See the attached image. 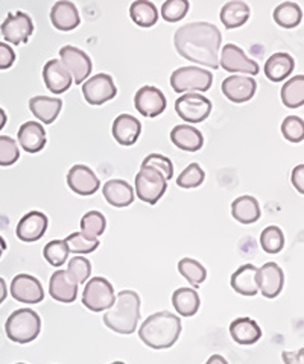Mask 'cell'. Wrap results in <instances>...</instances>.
I'll list each match as a JSON object with an SVG mask.
<instances>
[{"label":"cell","mask_w":304,"mask_h":364,"mask_svg":"<svg viewBox=\"0 0 304 364\" xmlns=\"http://www.w3.org/2000/svg\"><path fill=\"white\" fill-rule=\"evenodd\" d=\"M83 95L90 105L98 107L115 99L117 95V88L110 75L99 73L83 82Z\"/></svg>","instance_id":"30bf717a"},{"label":"cell","mask_w":304,"mask_h":364,"mask_svg":"<svg viewBox=\"0 0 304 364\" xmlns=\"http://www.w3.org/2000/svg\"><path fill=\"white\" fill-rule=\"evenodd\" d=\"M142 166H150V167H154L155 170H159L166 181H171L174 178V164L171 159L164 155L151 154L143 159Z\"/></svg>","instance_id":"bcb514c9"},{"label":"cell","mask_w":304,"mask_h":364,"mask_svg":"<svg viewBox=\"0 0 304 364\" xmlns=\"http://www.w3.org/2000/svg\"><path fill=\"white\" fill-rule=\"evenodd\" d=\"M281 358H283L285 364H304V349L301 348L300 350L295 352H283L281 354Z\"/></svg>","instance_id":"681fc988"},{"label":"cell","mask_w":304,"mask_h":364,"mask_svg":"<svg viewBox=\"0 0 304 364\" xmlns=\"http://www.w3.org/2000/svg\"><path fill=\"white\" fill-rule=\"evenodd\" d=\"M131 20L140 28H151L159 20V11L150 0H136L130 6Z\"/></svg>","instance_id":"d6a6232c"},{"label":"cell","mask_w":304,"mask_h":364,"mask_svg":"<svg viewBox=\"0 0 304 364\" xmlns=\"http://www.w3.org/2000/svg\"><path fill=\"white\" fill-rule=\"evenodd\" d=\"M139 318L140 296L132 290H122L104 314V323L115 333L132 334L137 329Z\"/></svg>","instance_id":"3957f363"},{"label":"cell","mask_w":304,"mask_h":364,"mask_svg":"<svg viewBox=\"0 0 304 364\" xmlns=\"http://www.w3.org/2000/svg\"><path fill=\"white\" fill-rule=\"evenodd\" d=\"M115 299V289H112L111 282L107 278L95 277L88 279V282L85 284V289L83 291V304L90 311L100 313L108 310Z\"/></svg>","instance_id":"52a82bcc"},{"label":"cell","mask_w":304,"mask_h":364,"mask_svg":"<svg viewBox=\"0 0 304 364\" xmlns=\"http://www.w3.org/2000/svg\"><path fill=\"white\" fill-rule=\"evenodd\" d=\"M230 336L236 343L250 346L262 338V328L250 317H238L230 325Z\"/></svg>","instance_id":"603a6c76"},{"label":"cell","mask_w":304,"mask_h":364,"mask_svg":"<svg viewBox=\"0 0 304 364\" xmlns=\"http://www.w3.org/2000/svg\"><path fill=\"white\" fill-rule=\"evenodd\" d=\"M136 109L145 117H157L166 109V97L163 91L152 85L142 87L134 97Z\"/></svg>","instance_id":"e0dca14e"},{"label":"cell","mask_w":304,"mask_h":364,"mask_svg":"<svg viewBox=\"0 0 304 364\" xmlns=\"http://www.w3.org/2000/svg\"><path fill=\"white\" fill-rule=\"evenodd\" d=\"M60 58L61 63L67 67V70L70 72L73 82L76 85L83 84L85 79L92 73V60L90 56L83 52L81 49L75 48V46H64L60 49Z\"/></svg>","instance_id":"7c38bea8"},{"label":"cell","mask_w":304,"mask_h":364,"mask_svg":"<svg viewBox=\"0 0 304 364\" xmlns=\"http://www.w3.org/2000/svg\"><path fill=\"white\" fill-rule=\"evenodd\" d=\"M49 291L55 301L72 304L78 298V284L69 277L67 270H56L51 277Z\"/></svg>","instance_id":"ffe728a7"},{"label":"cell","mask_w":304,"mask_h":364,"mask_svg":"<svg viewBox=\"0 0 304 364\" xmlns=\"http://www.w3.org/2000/svg\"><path fill=\"white\" fill-rule=\"evenodd\" d=\"M231 214L238 222L243 225H251L261 219L262 211H261V205H258L256 198L245 195L233 200Z\"/></svg>","instance_id":"f546056e"},{"label":"cell","mask_w":304,"mask_h":364,"mask_svg":"<svg viewBox=\"0 0 304 364\" xmlns=\"http://www.w3.org/2000/svg\"><path fill=\"white\" fill-rule=\"evenodd\" d=\"M48 225L49 219L46 214H43L41 211H31L25 214L17 223L16 234L19 237V240L25 243L38 242L40 238L46 234Z\"/></svg>","instance_id":"2e32d148"},{"label":"cell","mask_w":304,"mask_h":364,"mask_svg":"<svg viewBox=\"0 0 304 364\" xmlns=\"http://www.w3.org/2000/svg\"><path fill=\"white\" fill-rule=\"evenodd\" d=\"M230 284L234 291L242 296H256L258 293L257 287V267L253 264H243L236 270Z\"/></svg>","instance_id":"83f0119b"},{"label":"cell","mask_w":304,"mask_h":364,"mask_svg":"<svg viewBox=\"0 0 304 364\" xmlns=\"http://www.w3.org/2000/svg\"><path fill=\"white\" fill-rule=\"evenodd\" d=\"M20 151L14 139L6 135H0V166L8 167L19 161Z\"/></svg>","instance_id":"ee69618b"},{"label":"cell","mask_w":304,"mask_h":364,"mask_svg":"<svg viewBox=\"0 0 304 364\" xmlns=\"http://www.w3.org/2000/svg\"><path fill=\"white\" fill-rule=\"evenodd\" d=\"M51 21L58 31H73L80 26L81 18L78 8L69 0H60L51 9Z\"/></svg>","instance_id":"7402d4cb"},{"label":"cell","mask_w":304,"mask_h":364,"mask_svg":"<svg viewBox=\"0 0 304 364\" xmlns=\"http://www.w3.org/2000/svg\"><path fill=\"white\" fill-rule=\"evenodd\" d=\"M206 179V173L198 163L189 164L182 175L177 178V186L182 188H196L199 187Z\"/></svg>","instance_id":"b9f144b4"},{"label":"cell","mask_w":304,"mask_h":364,"mask_svg":"<svg viewBox=\"0 0 304 364\" xmlns=\"http://www.w3.org/2000/svg\"><path fill=\"white\" fill-rule=\"evenodd\" d=\"M67 186L80 196H92L99 190L100 181L90 167L75 164L67 173Z\"/></svg>","instance_id":"9a60e30c"},{"label":"cell","mask_w":304,"mask_h":364,"mask_svg":"<svg viewBox=\"0 0 304 364\" xmlns=\"http://www.w3.org/2000/svg\"><path fill=\"white\" fill-rule=\"evenodd\" d=\"M0 32H2L4 38L8 43L19 46L26 43L31 38L33 32V23L23 11L9 13L2 25H0Z\"/></svg>","instance_id":"8fae6325"},{"label":"cell","mask_w":304,"mask_h":364,"mask_svg":"<svg viewBox=\"0 0 304 364\" xmlns=\"http://www.w3.org/2000/svg\"><path fill=\"white\" fill-rule=\"evenodd\" d=\"M281 134L290 143H301L304 139V123L301 117L289 116L281 123Z\"/></svg>","instance_id":"f6af8a7d"},{"label":"cell","mask_w":304,"mask_h":364,"mask_svg":"<svg viewBox=\"0 0 304 364\" xmlns=\"http://www.w3.org/2000/svg\"><path fill=\"white\" fill-rule=\"evenodd\" d=\"M167 190V181L164 176L150 166H142L136 175V195L140 200L155 205Z\"/></svg>","instance_id":"8992f818"},{"label":"cell","mask_w":304,"mask_h":364,"mask_svg":"<svg viewBox=\"0 0 304 364\" xmlns=\"http://www.w3.org/2000/svg\"><path fill=\"white\" fill-rule=\"evenodd\" d=\"M16 61V52L9 44L0 41V70H6V68L13 67Z\"/></svg>","instance_id":"7dc6e473"},{"label":"cell","mask_w":304,"mask_h":364,"mask_svg":"<svg viewBox=\"0 0 304 364\" xmlns=\"http://www.w3.org/2000/svg\"><path fill=\"white\" fill-rule=\"evenodd\" d=\"M179 334H182V318L169 311L150 316L139 329L140 340L152 349L172 348L179 338Z\"/></svg>","instance_id":"7a4b0ae2"},{"label":"cell","mask_w":304,"mask_h":364,"mask_svg":"<svg viewBox=\"0 0 304 364\" xmlns=\"http://www.w3.org/2000/svg\"><path fill=\"white\" fill-rule=\"evenodd\" d=\"M206 364H229L227 360H225L222 355L216 354V355H211Z\"/></svg>","instance_id":"816d5d0a"},{"label":"cell","mask_w":304,"mask_h":364,"mask_svg":"<svg viewBox=\"0 0 304 364\" xmlns=\"http://www.w3.org/2000/svg\"><path fill=\"white\" fill-rule=\"evenodd\" d=\"M172 305L179 316L192 317L198 313L201 299L196 290L182 287L174 291L172 294Z\"/></svg>","instance_id":"1f68e13d"},{"label":"cell","mask_w":304,"mask_h":364,"mask_svg":"<svg viewBox=\"0 0 304 364\" xmlns=\"http://www.w3.org/2000/svg\"><path fill=\"white\" fill-rule=\"evenodd\" d=\"M142 134V123L131 114H120L112 123V136L120 146H132Z\"/></svg>","instance_id":"44dd1931"},{"label":"cell","mask_w":304,"mask_h":364,"mask_svg":"<svg viewBox=\"0 0 304 364\" xmlns=\"http://www.w3.org/2000/svg\"><path fill=\"white\" fill-rule=\"evenodd\" d=\"M17 364H25V363H17Z\"/></svg>","instance_id":"9f6ffc18"},{"label":"cell","mask_w":304,"mask_h":364,"mask_svg":"<svg viewBox=\"0 0 304 364\" xmlns=\"http://www.w3.org/2000/svg\"><path fill=\"white\" fill-rule=\"evenodd\" d=\"M285 286V273L277 263H266L257 269V287L258 291L268 299H274L281 293Z\"/></svg>","instance_id":"5bb4252c"},{"label":"cell","mask_w":304,"mask_h":364,"mask_svg":"<svg viewBox=\"0 0 304 364\" xmlns=\"http://www.w3.org/2000/svg\"><path fill=\"white\" fill-rule=\"evenodd\" d=\"M8 296V287H6V281L4 278H0V305L4 304Z\"/></svg>","instance_id":"f907efd6"},{"label":"cell","mask_w":304,"mask_h":364,"mask_svg":"<svg viewBox=\"0 0 304 364\" xmlns=\"http://www.w3.org/2000/svg\"><path fill=\"white\" fill-rule=\"evenodd\" d=\"M222 43L221 31L207 21L189 23L175 32L174 44L183 58L210 67H219V49Z\"/></svg>","instance_id":"6da1fadb"},{"label":"cell","mask_w":304,"mask_h":364,"mask_svg":"<svg viewBox=\"0 0 304 364\" xmlns=\"http://www.w3.org/2000/svg\"><path fill=\"white\" fill-rule=\"evenodd\" d=\"M19 144L29 154H37L46 146V131L38 122H26L19 129Z\"/></svg>","instance_id":"cb8c5ba5"},{"label":"cell","mask_w":304,"mask_h":364,"mask_svg":"<svg viewBox=\"0 0 304 364\" xmlns=\"http://www.w3.org/2000/svg\"><path fill=\"white\" fill-rule=\"evenodd\" d=\"M8 122V117H6V112L0 108V131H2L5 128V124Z\"/></svg>","instance_id":"f5cc1de1"},{"label":"cell","mask_w":304,"mask_h":364,"mask_svg":"<svg viewBox=\"0 0 304 364\" xmlns=\"http://www.w3.org/2000/svg\"><path fill=\"white\" fill-rule=\"evenodd\" d=\"M257 84L251 76L233 75L222 82V93L234 104H243L253 99Z\"/></svg>","instance_id":"ac0fdd59"},{"label":"cell","mask_w":304,"mask_h":364,"mask_svg":"<svg viewBox=\"0 0 304 364\" xmlns=\"http://www.w3.org/2000/svg\"><path fill=\"white\" fill-rule=\"evenodd\" d=\"M107 228L105 215L99 211H88L81 219V232L90 238H98L103 235Z\"/></svg>","instance_id":"f35d334b"},{"label":"cell","mask_w":304,"mask_h":364,"mask_svg":"<svg viewBox=\"0 0 304 364\" xmlns=\"http://www.w3.org/2000/svg\"><path fill=\"white\" fill-rule=\"evenodd\" d=\"M178 272L192 284L194 287H199L202 282L206 281L207 278V270L206 267L202 266L199 261L194 259V258H183L179 259L178 263Z\"/></svg>","instance_id":"d590c367"},{"label":"cell","mask_w":304,"mask_h":364,"mask_svg":"<svg viewBox=\"0 0 304 364\" xmlns=\"http://www.w3.org/2000/svg\"><path fill=\"white\" fill-rule=\"evenodd\" d=\"M292 184L298 190V193H304V166L300 164L294 170H292Z\"/></svg>","instance_id":"c3c4849f"},{"label":"cell","mask_w":304,"mask_h":364,"mask_svg":"<svg viewBox=\"0 0 304 364\" xmlns=\"http://www.w3.org/2000/svg\"><path fill=\"white\" fill-rule=\"evenodd\" d=\"M5 331L9 340L14 343H31L36 340L41 331V318L31 309L16 310L8 317L5 323Z\"/></svg>","instance_id":"277c9868"},{"label":"cell","mask_w":304,"mask_h":364,"mask_svg":"<svg viewBox=\"0 0 304 364\" xmlns=\"http://www.w3.org/2000/svg\"><path fill=\"white\" fill-rule=\"evenodd\" d=\"M63 108V100L58 97L36 96L29 100V109L40 122L44 124H51L58 117Z\"/></svg>","instance_id":"484cf974"},{"label":"cell","mask_w":304,"mask_h":364,"mask_svg":"<svg viewBox=\"0 0 304 364\" xmlns=\"http://www.w3.org/2000/svg\"><path fill=\"white\" fill-rule=\"evenodd\" d=\"M67 273H69V277L78 284V286H81V284H85L87 279H90V275H92V263H90V259L85 257H73L69 261Z\"/></svg>","instance_id":"60d3db41"},{"label":"cell","mask_w":304,"mask_h":364,"mask_svg":"<svg viewBox=\"0 0 304 364\" xmlns=\"http://www.w3.org/2000/svg\"><path fill=\"white\" fill-rule=\"evenodd\" d=\"M43 79L46 87L55 95H63L64 91L72 87V75L67 70V67L58 61L51 60L43 67Z\"/></svg>","instance_id":"d6986e66"},{"label":"cell","mask_w":304,"mask_h":364,"mask_svg":"<svg viewBox=\"0 0 304 364\" xmlns=\"http://www.w3.org/2000/svg\"><path fill=\"white\" fill-rule=\"evenodd\" d=\"M274 20L278 26L281 28H295L298 26L303 20V11L301 8L294 2H285L280 4L274 9Z\"/></svg>","instance_id":"e575fe53"},{"label":"cell","mask_w":304,"mask_h":364,"mask_svg":"<svg viewBox=\"0 0 304 364\" xmlns=\"http://www.w3.org/2000/svg\"><path fill=\"white\" fill-rule=\"evenodd\" d=\"M43 257L46 258L48 263L53 267H61L67 257H69V249L64 240H52L43 249Z\"/></svg>","instance_id":"ab89813d"},{"label":"cell","mask_w":304,"mask_h":364,"mask_svg":"<svg viewBox=\"0 0 304 364\" xmlns=\"http://www.w3.org/2000/svg\"><path fill=\"white\" fill-rule=\"evenodd\" d=\"M171 140L178 149L186 152H198L204 144L201 131L190 127V124H178V127H175L171 132Z\"/></svg>","instance_id":"4316f807"},{"label":"cell","mask_w":304,"mask_h":364,"mask_svg":"<svg viewBox=\"0 0 304 364\" xmlns=\"http://www.w3.org/2000/svg\"><path fill=\"white\" fill-rule=\"evenodd\" d=\"M261 246L269 255L278 254L285 246V234L278 226H268L261 234Z\"/></svg>","instance_id":"74e56055"},{"label":"cell","mask_w":304,"mask_h":364,"mask_svg":"<svg viewBox=\"0 0 304 364\" xmlns=\"http://www.w3.org/2000/svg\"><path fill=\"white\" fill-rule=\"evenodd\" d=\"M11 294L21 304H40L44 299V290L41 282L28 273L16 275L11 282Z\"/></svg>","instance_id":"4fadbf2b"},{"label":"cell","mask_w":304,"mask_h":364,"mask_svg":"<svg viewBox=\"0 0 304 364\" xmlns=\"http://www.w3.org/2000/svg\"><path fill=\"white\" fill-rule=\"evenodd\" d=\"M6 242H5V238L0 235V258H2V255L5 254V250H6Z\"/></svg>","instance_id":"db71d44e"},{"label":"cell","mask_w":304,"mask_h":364,"mask_svg":"<svg viewBox=\"0 0 304 364\" xmlns=\"http://www.w3.org/2000/svg\"><path fill=\"white\" fill-rule=\"evenodd\" d=\"M295 61L290 55L278 52L274 53L265 64V75L273 82H281L294 72Z\"/></svg>","instance_id":"f1b7e54d"},{"label":"cell","mask_w":304,"mask_h":364,"mask_svg":"<svg viewBox=\"0 0 304 364\" xmlns=\"http://www.w3.org/2000/svg\"><path fill=\"white\" fill-rule=\"evenodd\" d=\"M219 65L229 73H246L250 76H254L261 72L258 64L254 60L248 58L239 46L231 43L225 44L222 48Z\"/></svg>","instance_id":"9c48e42d"},{"label":"cell","mask_w":304,"mask_h":364,"mask_svg":"<svg viewBox=\"0 0 304 364\" xmlns=\"http://www.w3.org/2000/svg\"><path fill=\"white\" fill-rule=\"evenodd\" d=\"M281 102L286 108L295 109L304 104V76L297 75L281 88Z\"/></svg>","instance_id":"836d02e7"},{"label":"cell","mask_w":304,"mask_h":364,"mask_svg":"<svg viewBox=\"0 0 304 364\" xmlns=\"http://www.w3.org/2000/svg\"><path fill=\"white\" fill-rule=\"evenodd\" d=\"M213 84V73L201 67H179L171 76V85L177 93H190V91L210 90Z\"/></svg>","instance_id":"5b68a950"},{"label":"cell","mask_w":304,"mask_h":364,"mask_svg":"<svg viewBox=\"0 0 304 364\" xmlns=\"http://www.w3.org/2000/svg\"><path fill=\"white\" fill-rule=\"evenodd\" d=\"M251 14L250 6L242 0H233V2L225 4L221 9V21L227 29H234L243 26L248 21Z\"/></svg>","instance_id":"4dcf8cb0"},{"label":"cell","mask_w":304,"mask_h":364,"mask_svg":"<svg viewBox=\"0 0 304 364\" xmlns=\"http://www.w3.org/2000/svg\"><path fill=\"white\" fill-rule=\"evenodd\" d=\"M189 8V0H166L162 6V17L169 23H177L186 17Z\"/></svg>","instance_id":"7bdbcfd3"},{"label":"cell","mask_w":304,"mask_h":364,"mask_svg":"<svg viewBox=\"0 0 304 364\" xmlns=\"http://www.w3.org/2000/svg\"><path fill=\"white\" fill-rule=\"evenodd\" d=\"M175 111L187 123L204 122L211 112V102L196 93H186L175 102Z\"/></svg>","instance_id":"ba28073f"},{"label":"cell","mask_w":304,"mask_h":364,"mask_svg":"<svg viewBox=\"0 0 304 364\" xmlns=\"http://www.w3.org/2000/svg\"><path fill=\"white\" fill-rule=\"evenodd\" d=\"M110 364H125L123 361H115V363H110Z\"/></svg>","instance_id":"11a10c76"},{"label":"cell","mask_w":304,"mask_h":364,"mask_svg":"<svg viewBox=\"0 0 304 364\" xmlns=\"http://www.w3.org/2000/svg\"><path fill=\"white\" fill-rule=\"evenodd\" d=\"M103 193L111 207L125 208L134 202V190L128 182L123 179H111L105 182Z\"/></svg>","instance_id":"d4e9b609"},{"label":"cell","mask_w":304,"mask_h":364,"mask_svg":"<svg viewBox=\"0 0 304 364\" xmlns=\"http://www.w3.org/2000/svg\"><path fill=\"white\" fill-rule=\"evenodd\" d=\"M64 242L67 245V249H69V254H76V255L92 254L93 250L99 247L98 238H90L81 231L70 234Z\"/></svg>","instance_id":"8d00e7d4"}]
</instances>
